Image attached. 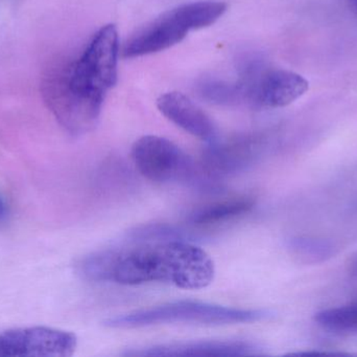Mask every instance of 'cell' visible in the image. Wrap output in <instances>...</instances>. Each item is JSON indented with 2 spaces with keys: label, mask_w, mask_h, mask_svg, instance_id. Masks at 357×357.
I'll return each mask as SVG.
<instances>
[{
  "label": "cell",
  "mask_w": 357,
  "mask_h": 357,
  "mask_svg": "<svg viewBox=\"0 0 357 357\" xmlns=\"http://www.w3.org/2000/svg\"><path fill=\"white\" fill-rule=\"evenodd\" d=\"M344 1L357 16V0H344Z\"/></svg>",
  "instance_id": "e0dca14e"
},
{
  "label": "cell",
  "mask_w": 357,
  "mask_h": 357,
  "mask_svg": "<svg viewBox=\"0 0 357 357\" xmlns=\"http://www.w3.org/2000/svg\"><path fill=\"white\" fill-rule=\"evenodd\" d=\"M261 152L260 140L237 136L225 142H210L202 156V172L210 180H220L249 169Z\"/></svg>",
  "instance_id": "ba28073f"
},
{
  "label": "cell",
  "mask_w": 357,
  "mask_h": 357,
  "mask_svg": "<svg viewBox=\"0 0 357 357\" xmlns=\"http://www.w3.org/2000/svg\"><path fill=\"white\" fill-rule=\"evenodd\" d=\"M289 249L298 260L306 264L321 263L335 255V245L325 239L296 237L289 242Z\"/></svg>",
  "instance_id": "4fadbf2b"
},
{
  "label": "cell",
  "mask_w": 357,
  "mask_h": 357,
  "mask_svg": "<svg viewBox=\"0 0 357 357\" xmlns=\"http://www.w3.org/2000/svg\"><path fill=\"white\" fill-rule=\"evenodd\" d=\"M157 107L169 121L187 133L206 142L215 140L216 127L211 117L182 92L161 94Z\"/></svg>",
  "instance_id": "30bf717a"
},
{
  "label": "cell",
  "mask_w": 357,
  "mask_h": 357,
  "mask_svg": "<svg viewBox=\"0 0 357 357\" xmlns=\"http://www.w3.org/2000/svg\"><path fill=\"white\" fill-rule=\"evenodd\" d=\"M261 347L245 341H193L162 344L126 352L125 356H261Z\"/></svg>",
  "instance_id": "9c48e42d"
},
{
  "label": "cell",
  "mask_w": 357,
  "mask_h": 357,
  "mask_svg": "<svg viewBox=\"0 0 357 357\" xmlns=\"http://www.w3.org/2000/svg\"><path fill=\"white\" fill-rule=\"evenodd\" d=\"M254 207L255 201L251 197H234L197 207L189 214L187 221L197 228H207L245 215Z\"/></svg>",
  "instance_id": "8fae6325"
},
{
  "label": "cell",
  "mask_w": 357,
  "mask_h": 357,
  "mask_svg": "<svg viewBox=\"0 0 357 357\" xmlns=\"http://www.w3.org/2000/svg\"><path fill=\"white\" fill-rule=\"evenodd\" d=\"M243 96L264 108H282L301 98L310 89L303 75L287 69L254 71L247 84L241 85Z\"/></svg>",
  "instance_id": "52a82bcc"
},
{
  "label": "cell",
  "mask_w": 357,
  "mask_h": 357,
  "mask_svg": "<svg viewBox=\"0 0 357 357\" xmlns=\"http://www.w3.org/2000/svg\"><path fill=\"white\" fill-rule=\"evenodd\" d=\"M73 333L50 327H24L0 333V357H68L77 349Z\"/></svg>",
  "instance_id": "5b68a950"
},
{
  "label": "cell",
  "mask_w": 357,
  "mask_h": 357,
  "mask_svg": "<svg viewBox=\"0 0 357 357\" xmlns=\"http://www.w3.org/2000/svg\"><path fill=\"white\" fill-rule=\"evenodd\" d=\"M119 249L96 252L84 257L77 264V272L90 282H112L113 270Z\"/></svg>",
  "instance_id": "7c38bea8"
},
{
  "label": "cell",
  "mask_w": 357,
  "mask_h": 357,
  "mask_svg": "<svg viewBox=\"0 0 357 357\" xmlns=\"http://www.w3.org/2000/svg\"><path fill=\"white\" fill-rule=\"evenodd\" d=\"M119 57L117 27L104 25L75 62L52 67L44 77V100L69 133L83 136L96 127L105 98L117 83Z\"/></svg>",
  "instance_id": "6da1fadb"
},
{
  "label": "cell",
  "mask_w": 357,
  "mask_h": 357,
  "mask_svg": "<svg viewBox=\"0 0 357 357\" xmlns=\"http://www.w3.org/2000/svg\"><path fill=\"white\" fill-rule=\"evenodd\" d=\"M133 242H152V241L183 240L190 241L195 236L177 226L167 224H152L138 226L129 235Z\"/></svg>",
  "instance_id": "9a60e30c"
},
{
  "label": "cell",
  "mask_w": 357,
  "mask_h": 357,
  "mask_svg": "<svg viewBox=\"0 0 357 357\" xmlns=\"http://www.w3.org/2000/svg\"><path fill=\"white\" fill-rule=\"evenodd\" d=\"M314 321L323 329L337 333H357V302L321 310Z\"/></svg>",
  "instance_id": "5bb4252c"
},
{
  "label": "cell",
  "mask_w": 357,
  "mask_h": 357,
  "mask_svg": "<svg viewBox=\"0 0 357 357\" xmlns=\"http://www.w3.org/2000/svg\"><path fill=\"white\" fill-rule=\"evenodd\" d=\"M215 266L207 252L190 241L162 240L119 249L113 282L121 285L165 283L199 291L213 282Z\"/></svg>",
  "instance_id": "7a4b0ae2"
},
{
  "label": "cell",
  "mask_w": 357,
  "mask_h": 357,
  "mask_svg": "<svg viewBox=\"0 0 357 357\" xmlns=\"http://www.w3.org/2000/svg\"><path fill=\"white\" fill-rule=\"evenodd\" d=\"M270 312L264 309H241L197 301H177L146 309L135 310L105 320L113 329H133L163 324L234 325L266 320Z\"/></svg>",
  "instance_id": "3957f363"
},
{
  "label": "cell",
  "mask_w": 357,
  "mask_h": 357,
  "mask_svg": "<svg viewBox=\"0 0 357 357\" xmlns=\"http://www.w3.org/2000/svg\"><path fill=\"white\" fill-rule=\"evenodd\" d=\"M8 205H6L3 197L0 195V221L6 217V215H8Z\"/></svg>",
  "instance_id": "2e32d148"
},
{
  "label": "cell",
  "mask_w": 357,
  "mask_h": 357,
  "mask_svg": "<svg viewBox=\"0 0 357 357\" xmlns=\"http://www.w3.org/2000/svg\"><path fill=\"white\" fill-rule=\"evenodd\" d=\"M192 25L184 4L167 10L132 36L123 50L125 58H138L173 48L186 38Z\"/></svg>",
  "instance_id": "8992f818"
},
{
  "label": "cell",
  "mask_w": 357,
  "mask_h": 357,
  "mask_svg": "<svg viewBox=\"0 0 357 357\" xmlns=\"http://www.w3.org/2000/svg\"><path fill=\"white\" fill-rule=\"evenodd\" d=\"M132 159L144 177L159 184L188 182L197 176V168L175 143L157 136L138 138L132 147Z\"/></svg>",
  "instance_id": "277c9868"
}]
</instances>
